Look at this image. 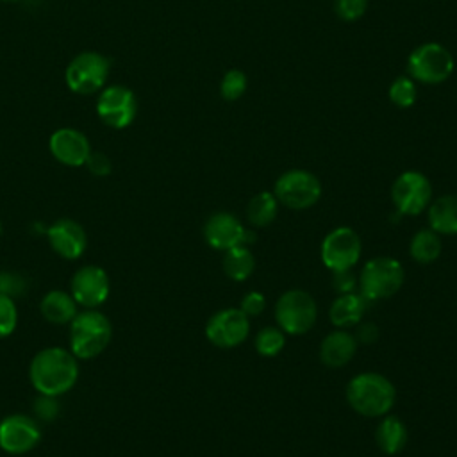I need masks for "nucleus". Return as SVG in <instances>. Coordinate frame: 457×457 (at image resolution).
<instances>
[{
	"mask_svg": "<svg viewBox=\"0 0 457 457\" xmlns=\"http://www.w3.org/2000/svg\"><path fill=\"white\" fill-rule=\"evenodd\" d=\"M29 378L39 395L61 396L68 393L79 378L77 357L71 350L61 346L43 348L29 364Z\"/></svg>",
	"mask_w": 457,
	"mask_h": 457,
	"instance_id": "nucleus-1",
	"label": "nucleus"
},
{
	"mask_svg": "<svg viewBox=\"0 0 457 457\" xmlns=\"http://www.w3.org/2000/svg\"><path fill=\"white\" fill-rule=\"evenodd\" d=\"M346 400L361 416L378 418L391 411L396 400V389L387 377L375 371H364L348 382Z\"/></svg>",
	"mask_w": 457,
	"mask_h": 457,
	"instance_id": "nucleus-2",
	"label": "nucleus"
},
{
	"mask_svg": "<svg viewBox=\"0 0 457 457\" xmlns=\"http://www.w3.org/2000/svg\"><path fill=\"white\" fill-rule=\"evenodd\" d=\"M111 337L112 325L109 318L96 309L77 312L70 321V350L77 359H95L107 348Z\"/></svg>",
	"mask_w": 457,
	"mask_h": 457,
	"instance_id": "nucleus-3",
	"label": "nucleus"
},
{
	"mask_svg": "<svg viewBox=\"0 0 457 457\" xmlns=\"http://www.w3.org/2000/svg\"><path fill=\"white\" fill-rule=\"evenodd\" d=\"M403 278L405 270L398 259L373 257L361 270L357 289L366 302L384 300L398 293Z\"/></svg>",
	"mask_w": 457,
	"mask_h": 457,
	"instance_id": "nucleus-4",
	"label": "nucleus"
},
{
	"mask_svg": "<svg viewBox=\"0 0 457 457\" xmlns=\"http://www.w3.org/2000/svg\"><path fill=\"white\" fill-rule=\"evenodd\" d=\"M455 61L452 52L436 41L416 46L407 57L409 77L421 84H441L453 73Z\"/></svg>",
	"mask_w": 457,
	"mask_h": 457,
	"instance_id": "nucleus-5",
	"label": "nucleus"
},
{
	"mask_svg": "<svg viewBox=\"0 0 457 457\" xmlns=\"http://www.w3.org/2000/svg\"><path fill=\"white\" fill-rule=\"evenodd\" d=\"M111 71L109 57L87 50L77 54L64 71V80L70 91L77 95H93L105 87Z\"/></svg>",
	"mask_w": 457,
	"mask_h": 457,
	"instance_id": "nucleus-6",
	"label": "nucleus"
},
{
	"mask_svg": "<svg viewBox=\"0 0 457 457\" xmlns=\"http://www.w3.org/2000/svg\"><path fill=\"white\" fill-rule=\"evenodd\" d=\"M316 318V300L303 289H289L282 293L275 303V320L286 334L300 336L309 332L314 327Z\"/></svg>",
	"mask_w": 457,
	"mask_h": 457,
	"instance_id": "nucleus-7",
	"label": "nucleus"
},
{
	"mask_svg": "<svg viewBox=\"0 0 457 457\" xmlns=\"http://www.w3.org/2000/svg\"><path fill=\"white\" fill-rule=\"evenodd\" d=\"M273 195L284 207L303 211L321 198V182L307 170H287L275 180Z\"/></svg>",
	"mask_w": 457,
	"mask_h": 457,
	"instance_id": "nucleus-8",
	"label": "nucleus"
},
{
	"mask_svg": "<svg viewBox=\"0 0 457 457\" xmlns=\"http://www.w3.org/2000/svg\"><path fill=\"white\" fill-rule=\"evenodd\" d=\"M391 200L403 216L421 214L432 202V184L421 171H402L391 186Z\"/></svg>",
	"mask_w": 457,
	"mask_h": 457,
	"instance_id": "nucleus-9",
	"label": "nucleus"
},
{
	"mask_svg": "<svg viewBox=\"0 0 457 457\" xmlns=\"http://www.w3.org/2000/svg\"><path fill=\"white\" fill-rule=\"evenodd\" d=\"M96 114L104 125L121 130L136 120L137 98L121 84L105 86L96 100Z\"/></svg>",
	"mask_w": 457,
	"mask_h": 457,
	"instance_id": "nucleus-10",
	"label": "nucleus"
},
{
	"mask_svg": "<svg viewBox=\"0 0 457 457\" xmlns=\"http://www.w3.org/2000/svg\"><path fill=\"white\" fill-rule=\"evenodd\" d=\"M361 252L362 241L350 227H337L321 241V261L330 271L352 270L359 262Z\"/></svg>",
	"mask_w": 457,
	"mask_h": 457,
	"instance_id": "nucleus-11",
	"label": "nucleus"
},
{
	"mask_svg": "<svg viewBox=\"0 0 457 457\" xmlns=\"http://www.w3.org/2000/svg\"><path fill=\"white\" fill-rule=\"evenodd\" d=\"M250 334V318L236 307L214 312L207 325L205 336L218 348H234L241 345Z\"/></svg>",
	"mask_w": 457,
	"mask_h": 457,
	"instance_id": "nucleus-12",
	"label": "nucleus"
},
{
	"mask_svg": "<svg viewBox=\"0 0 457 457\" xmlns=\"http://www.w3.org/2000/svg\"><path fill=\"white\" fill-rule=\"evenodd\" d=\"M204 237L209 246L216 250H228L237 245H252L255 232L246 228L234 214L220 211L207 218L204 225Z\"/></svg>",
	"mask_w": 457,
	"mask_h": 457,
	"instance_id": "nucleus-13",
	"label": "nucleus"
},
{
	"mask_svg": "<svg viewBox=\"0 0 457 457\" xmlns=\"http://www.w3.org/2000/svg\"><path fill=\"white\" fill-rule=\"evenodd\" d=\"M111 291V282L104 268L86 264L79 268L70 280V293L80 307L95 309L102 305Z\"/></svg>",
	"mask_w": 457,
	"mask_h": 457,
	"instance_id": "nucleus-14",
	"label": "nucleus"
},
{
	"mask_svg": "<svg viewBox=\"0 0 457 457\" xmlns=\"http://www.w3.org/2000/svg\"><path fill=\"white\" fill-rule=\"evenodd\" d=\"M39 439L37 421L25 414H11L0 421V448L9 455L29 453Z\"/></svg>",
	"mask_w": 457,
	"mask_h": 457,
	"instance_id": "nucleus-15",
	"label": "nucleus"
},
{
	"mask_svg": "<svg viewBox=\"0 0 457 457\" xmlns=\"http://www.w3.org/2000/svg\"><path fill=\"white\" fill-rule=\"evenodd\" d=\"M48 148L55 161H59L64 166H71V168L86 164V161L91 154V145H89L87 136L71 127L55 130L50 136Z\"/></svg>",
	"mask_w": 457,
	"mask_h": 457,
	"instance_id": "nucleus-16",
	"label": "nucleus"
},
{
	"mask_svg": "<svg viewBox=\"0 0 457 457\" xmlns=\"http://www.w3.org/2000/svg\"><path fill=\"white\" fill-rule=\"evenodd\" d=\"M46 239H48L50 248L57 255H61L62 259H68V261L79 259L87 246L86 230L82 228L80 223H77L75 220H70V218H61V220L54 221L46 228Z\"/></svg>",
	"mask_w": 457,
	"mask_h": 457,
	"instance_id": "nucleus-17",
	"label": "nucleus"
},
{
	"mask_svg": "<svg viewBox=\"0 0 457 457\" xmlns=\"http://www.w3.org/2000/svg\"><path fill=\"white\" fill-rule=\"evenodd\" d=\"M357 339L345 328L327 334L320 345V359L328 368H343L357 352Z\"/></svg>",
	"mask_w": 457,
	"mask_h": 457,
	"instance_id": "nucleus-18",
	"label": "nucleus"
},
{
	"mask_svg": "<svg viewBox=\"0 0 457 457\" xmlns=\"http://www.w3.org/2000/svg\"><path fill=\"white\" fill-rule=\"evenodd\" d=\"M79 303L71 296V293L62 289L48 291L39 303V311L43 318L52 325H64L70 323L77 316Z\"/></svg>",
	"mask_w": 457,
	"mask_h": 457,
	"instance_id": "nucleus-19",
	"label": "nucleus"
},
{
	"mask_svg": "<svg viewBox=\"0 0 457 457\" xmlns=\"http://www.w3.org/2000/svg\"><path fill=\"white\" fill-rule=\"evenodd\" d=\"M366 303L368 302L359 293H343L330 303L328 318L337 328L353 327L362 320Z\"/></svg>",
	"mask_w": 457,
	"mask_h": 457,
	"instance_id": "nucleus-20",
	"label": "nucleus"
},
{
	"mask_svg": "<svg viewBox=\"0 0 457 457\" xmlns=\"http://www.w3.org/2000/svg\"><path fill=\"white\" fill-rule=\"evenodd\" d=\"M428 227L437 234H457V195H441L427 207Z\"/></svg>",
	"mask_w": 457,
	"mask_h": 457,
	"instance_id": "nucleus-21",
	"label": "nucleus"
},
{
	"mask_svg": "<svg viewBox=\"0 0 457 457\" xmlns=\"http://www.w3.org/2000/svg\"><path fill=\"white\" fill-rule=\"evenodd\" d=\"M375 441L386 455H396L402 452L407 443V428L403 421L395 414H384L382 421L377 425Z\"/></svg>",
	"mask_w": 457,
	"mask_h": 457,
	"instance_id": "nucleus-22",
	"label": "nucleus"
},
{
	"mask_svg": "<svg viewBox=\"0 0 457 457\" xmlns=\"http://www.w3.org/2000/svg\"><path fill=\"white\" fill-rule=\"evenodd\" d=\"M253 268H255V257L248 246L237 245L225 250L223 271L230 280H236V282L246 280L253 273Z\"/></svg>",
	"mask_w": 457,
	"mask_h": 457,
	"instance_id": "nucleus-23",
	"label": "nucleus"
},
{
	"mask_svg": "<svg viewBox=\"0 0 457 457\" xmlns=\"http://www.w3.org/2000/svg\"><path fill=\"white\" fill-rule=\"evenodd\" d=\"M278 214V200L273 191H261L246 205V220L253 227H268Z\"/></svg>",
	"mask_w": 457,
	"mask_h": 457,
	"instance_id": "nucleus-24",
	"label": "nucleus"
},
{
	"mask_svg": "<svg viewBox=\"0 0 457 457\" xmlns=\"http://www.w3.org/2000/svg\"><path fill=\"white\" fill-rule=\"evenodd\" d=\"M441 237L432 228L418 230L409 243V253L420 264L434 262L441 255Z\"/></svg>",
	"mask_w": 457,
	"mask_h": 457,
	"instance_id": "nucleus-25",
	"label": "nucleus"
},
{
	"mask_svg": "<svg viewBox=\"0 0 457 457\" xmlns=\"http://www.w3.org/2000/svg\"><path fill=\"white\" fill-rule=\"evenodd\" d=\"M255 350L262 357H275L286 346V332L280 327H264L255 336Z\"/></svg>",
	"mask_w": 457,
	"mask_h": 457,
	"instance_id": "nucleus-26",
	"label": "nucleus"
},
{
	"mask_svg": "<svg viewBox=\"0 0 457 457\" xmlns=\"http://www.w3.org/2000/svg\"><path fill=\"white\" fill-rule=\"evenodd\" d=\"M387 96L391 100V104H395L400 109H407L412 107L416 98H418V87H416V80H412L409 75H400L396 77L387 89Z\"/></svg>",
	"mask_w": 457,
	"mask_h": 457,
	"instance_id": "nucleus-27",
	"label": "nucleus"
},
{
	"mask_svg": "<svg viewBox=\"0 0 457 457\" xmlns=\"http://www.w3.org/2000/svg\"><path fill=\"white\" fill-rule=\"evenodd\" d=\"M248 87V77L243 70L232 68L228 71H225V75L221 77L220 82V95L223 96V100L227 102H236L239 100L245 91Z\"/></svg>",
	"mask_w": 457,
	"mask_h": 457,
	"instance_id": "nucleus-28",
	"label": "nucleus"
},
{
	"mask_svg": "<svg viewBox=\"0 0 457 457\" xmlns=\"http://www.w3.org/2000/svg\"><path fill=\"white\" fill-rule=\"evenodd\" d=\"M18 325V309L14 298L0 293V337H7Z\"/></svg>",
	"mask_w": 457,
	"mask_h": 457,
	"instance_id": "nucleus-29",
	"label": "nucleus"
},
{
	"mask_svg": "<svg viewBox=\"0 0 457 457\" xmlns=\"http://www.w3.org/2000/svg\"><path fill=\"white\" fill-rule=\"evenodd\" d=\"M368 0H334V11L343 21H357L366 14Z\"/></svg>",
	"mask_w": 457,
	"mask_h": 457,
	"instance_id": "nucleus-30",
	"label": "nucleus"
},
{
	"mask_svg": "<svg viewBox=\"0 0 457 457\" xmlns=\"http://www.w3.org/2000/svg\"><path fill=\"white\" fill-rule=\"evenodd\" d=\"M27 280L16 271H0V293L11 298H18L25 293Z\"/></svg>",
	"mask_w": 457,
	"mask_h": 457,
	"instance_id": "nucleus-31",
	"label": "nucleus"
},
{
	"mask_svg": "<svg viewBox=\"0 0 457 457\" xmlns=\"http://www.w3.org/2000/svg\"><path fill=\"white\" fill-rule=\"evenodd\" d=\"M55 398H57V396L39 395L37 400L34 402L36 416H37L41 421H52V420L59 414V403H57Z\"/></svg>",
	"mask_w": 457,
	"mask_h": 457,
	"instance_id": "nucleus-32",
	"label": "nucleus"
},
{
	"mask_svg": "<svg viewBox=\"0 0 457 457\" xmlns=\"http://www.w3.org/2000/svg\"><path fill=\"white\" fill-rule=\"evenodd\" d=\"M332 286L334 289L343 295V293H355L359 286V277L353 275L352 270H341V271H332Z\"/></svg>",
	"mask_w": 457,
	"mask_h": 457,
	"instance_id": "nucleus-33",
	"label": "nucleus"
},
{
	"mask_svg": "<svg viewBox=\"0 0 457 457\" xmlns=\"http://www.w3.org/2000/svg\"><path fill=\"white\" fill-rule=\"evenodd\" d=\"M266 307V298L259 293V291H250L246 293L243 298H241V305L239 309L248 316V318H253V316H259Z\"/></svg>",
	"mask_w": 457,
	"mask_h": 457,
	"instance_id": "nucleus-34",
	"label": "nucleus"
},
{
	"mask_svg": "<svg viewBox=\"0 0 457 457\" xmlns=\"http://www.w3.org/2000/svg\"><path fill=\"white\" fill-rule=\"evenodd\" d=\"M86 166H87V170H89L95 177H105V175H109L111 170H112L111 159H109L105 154H102V152H91L89 157H87V161H86Z\"/></svg>",
	"mask_w": 457,
	"mask_h": 457,
	"instance_id": "nucleus-35",
	"label": "nucleus"
},
{
	"mask_svg": "<svg viewBox=\"0 0 457 457\" xmlns=\"http://www.w3.org/2000/svg\"><path fill=\"white\" fill-rule=\"evenodd\" d=\"M357 343L371 345L378 339V327L373 321H359L357 323V332L353 334Z\"/></svg>",
	"mask_w": 457,
	"mask_h": 457,
	"instance_id": "nucleus-36",
	"label": "nucleus"
},
{
	"mask_svg": "<svg viewBox=\"0 0 457 457\" xmlns=\"http://www.w3.org/2000/svg\"><path fill=\"white\" fill-rule=\"evenodd\" d=\"M0 2H7V4H12V2H20V0H0Z\"/></svg>",
	"mask_w": 457,
	"mask_h": 457,
	"instance_id": "nucleus-37",
	"label": "nucleus"
},
{
	"mask_svg": "<svg viewBox=\"0 0 457 457\" xmlns=\"http://www.w3.org/2000/svg\"><path fill=\"white\" fill-rule=\"evenodd\" d=\"M0 234H2V223H0Z\"/></svg>",
	"mask_w": 457,
	"mask_h": 457,
	"instance_id": "nucleus-38",
	"label": "nucleus"
},
{
	"mask_svg": "<svg viewBox=\"0 0 457 457\" xmlns=\"http://www.w3.org/2000/svg\"><path fill=\"white\" fill-rule=\"evenodd\" d=\"M0 421H2V418H0Z\"/></svg>",
	"mask_w": 457,
	"mask_h": 457,
	"instance_id": "nucleus-39",
	"label": "nucleus"
}]
</instances>
